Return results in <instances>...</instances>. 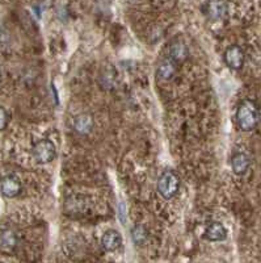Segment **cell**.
<instances>
[{
  "instance_id": "5bb4252c",
  "label": "cell",
  "mask_w": 261,
  "mask_h": 263,
  "mask_svg": "<svg viewBox=\"0 0 261 263\" xmlns=\"http://www.w3.org/2000/svg\"><path fill=\"white\" fill-rule=\"evenodd\" d=\"M131 239H133V242L135 243L137 246H142L147 242V239H149V230L145 225H135V227L131 229Z\"/></svg>"
},
{
  "instance_id": "30bf717a",
  "label": "cell",
  "mask_w": 261,
  "mask_h": 263,
  "mask_svg": "<svg viewBox=\"0 0 261 263\" xmlns=\"http://www.w3.org/2000/svg\"><path fill=\"white\" fill-rule=\"evenodd\" d=\"M95 126V121H93V116L89 114H82L79 116L75 117L74 120V129L77 135L87 136L93 130Z\"/></svg>"
},
{
  "instance_id": "3957f363",
  "label": "cell",
  "mask_w": 261,
  "mask_h": 263,
  "mask_svg": "<svg viewBox=\"0 0 261 263\" xmlns=\"http://www.w3.org/2000/svg\"><path fill=\"white\" fill-rule=\"evenodd\" d=\"M33 158L38 164H48L53 162L56 157V146L49 138L39 140L32 149Z\"/></svg>"
},
{
  "instance_id": "5b68a950",
  "label": "cell",
  "mask_w": 261,
  "mask_h": 263,
  "mask_svg": "<svg viewBox=\"0 0 261 263\" xmlns=\"http://www.w3.org/2000/svg\"><path fill=\"white\" fill-rule=\"evenodd\" d=\"M223 60H225L227 67L237 71V70H240L244 66L246 53H244V50L239 45H231L226 49L225 54H223Z\"/></svg>"
},
{
  "instance_id": "277c9868",
  "label": "cell",
  "mask_w": 261,
  "mask_h": 263,
  "mask_svg": "<svg viewBox=\"0 0 261 263\" xmlns=\"http://www.w3.org/2000/svg\"><path fill=\"white\" fill-rule=\"evenodd\" d=\"M23 191V184H21L20 178L9 174L2 178L0 180V192L7 199H15Z\"/></svg>"
},
{
  "instance_id": "4fadbf2b",
  "label": "cell",
  "mask_w": 261,
  "mask_h": 263,
  "mask_svg": "<svg viewBox=\"0 0 261 263\" xmlns=\"http://www.w3.org/2000/svg\"><path fill=\"white\" fill-rule=\"evenodd\" d=\"M18 238L17 234L12 229L4 228L0 229V249L3 251H13L17 248Z\"/></svg>"
},
{
  "instance_id": "7c38bea8",
  "label": "cell",
  "mask_w": 261,
  "mask_h": 263,
  "mask_svg": "<svg viewBox=\"0 0 261 263\" xmlns=\"http://www.w3.org/2000/svg\"><path fill=\"white\" fill-rule=\"evenodd\" d=\"M188 55H189V49H188V46L185 45L184 41L177 40V41H173L172 44L169 45L168 57L171 58V60L175 61V62L177 63L184 62V61L188 58Z\"/></svg>"
},
{
  "instance_id": "52a82bcc",
  "label": "cell",
  "mask_w": 261,
  "mask_h": 263,
  "mask_svg": "<svg viewBox=\"0 0 261 263\" xmlns=\"http://www.w3.org/2000/svg\"><path fill=\"white\" fill-rule=\"evenodd\" d=\"M101 246L108 253H114L122 246V236L118 230L109 229L101 237Z\"/></svg>"
},
{
  "instance_id": "9c48e42d",
  "label": "cell",
  "mask_w": 261,
  "mask_h": 263,
  "mask_svg": "<svg viewBox=\"0 0 261 263\" xmlns=\"http://www.w3.org/2000/svg\"><path fill=\"white\" fill-rule=\"evenodd\" d=\"M176 71H177V62L168 57L162 61L157 66L156 78L160 82H168L175 77Z\"/></svg>"
},
{
  "instance_id": "7a4b0ae2",
  "label": "cell",
  "mask_w": 261,
  "mask_h": 263,
  "mask_svg": "<svg viewBox=\"0 0 261 263\" xmlns=\"http://www.w3.org/2000/svg\"><path fill=\"white\" fill-rule=\"evenodd\" d=\"M181 179L173 170H166L157 179V192L163 199H173L180 191Z\"/></svg>"
},
{
  "instance_id": "ba28073f",
  "label": "cell",
  "mask_w": 261,
  "mask_h": 263,
  "mask_svg": "<svg viewBox=\"0 0 261 263\" xmlns=\"http://www.w3.org/2000/svg\"><path fill=\"white\" fill-rule=\"evenodd\" d=\"M227 234H229V232H227V229H226L222 222L214 221L206 227L204 237L210 242H222L227 238Z\"/></svg>"
},
{
  "instance_id": "8992f818",
  "label": "cell",
  "mask_w": 261,
  "mask_h": 263,
  "mask_svg": "<svg viewBox=\"0 0 261 263\" xmlns=\"http://www.w3.org/2000/svg\"><path fill=\"white\" fill-rule=\"evenodd\" d=\"M227 13V4L225 0H208L205 3V15L209 20L217 21Z\"/></svg>"
},
{
  "instance_id": "8fae6325",
  "label": "cell",
  "mask_w": 261,
  "mask_h": 263,
  "mask_svg": "<svg viewBox=\"0 0 261 263\" xmlns=\"http://www.w3.org/2000/svg\"><path fill=\"white\" fill-rule=\"evenodd\" d=\"M249 166H251V159L246 153H235L231 157V168L235 175H239V177L244 175L248 171Z\"/></svg>"
},
{
  "instance_id": "2e32d148",
  "label": "cell",
  "mask_w": 261,
  "mask_h": 263,
  "mask_svg": "<svg viewBox=\"0 0 261 263\" xmlns=\"http://www.w3.org/2000/svg\"><path fill=\"white\" fill-rule=\"evenodd\" d=\"M0 77H2V70H0Z\"/></svg>"
},
{
  "instance_id": "9a60e30c",
  "label": "cell",
  "mask_w": 261,
  "mask_h": 263,
  "mask_svg": "<svg viewBox=\"0 0 261 263\" xmlns=\"http://www.w3.org/2000/svg\"><path fill=\"white\" fill-rule=\"evenodd\" d=\"M9 121V115L4 107L0 105V132H3L7 128Z\"/></svg>"
},
{
  "instance_id": "6da1fadb",
  "label": "cell",
  "mask_w": 261,
  "mask_h": 263,
  "mask_svg": "<svg viewBox=\"0 0 261 263\" xmlns=\"http://www.w3.org/2000/svg\"><path fill=\"white\" fill-rule=\"evenodd\" d=\"M260 123V111L255 102L243 100L237 105L236 124L243 132H252L257 128Z\"/></svg>"
}]
</instances>
